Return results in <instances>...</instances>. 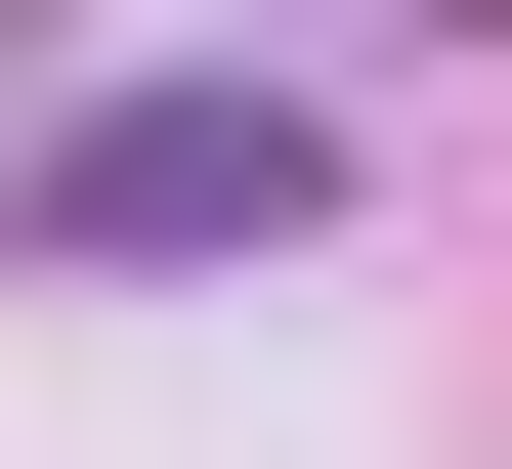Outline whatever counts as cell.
I'll return each mask as SVG.
<instances>
[{"instance_id":"cell-1","label":"cell","mask_w":512,"mask_h":469,"mask_svg":"<svg viewBox=\"0 0 512 469\" xmlns=\"http://www.w3.org/2000/svg\"><path fill=\"white\" fill-rule=\"evenodd\" d=\"M214 214H299V128H256V86H171V128L43 171V256H214Z\"/></svg>"}]
</instances>
